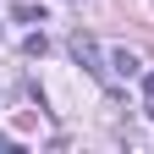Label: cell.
I'll use <instances>...</instances> for the list:
<instances>
[{
    "label": "cell",
    "instance_id": "obj_3",
    "mask_svg": "<svg viewBox=\"0 0 154 154\" xmlns=\"http://www.w3.org/2000/svg\"><path fill=\"white\" fill-rule=\"evenodd\" d=\"M143 94H149V99H154V72H143Z\"/></svg>",
    "mask_w": 154,
    "mask_h": 154
},
{
    "label": "cell",
    "instance_id": "obj_5",
    "mask_svg": "<svg viewBox=\"0 0 154 154\" xmlns=\"http://www.w3.org/2000/svg\"><path fill=\"white\" fill-rule=\"evenodd\" d=\"M143 110H149V121H154V99H149V105H143Z\"/></svg>",
    "mask_w": 154,
    "mask_h": 154
},
{
    "label": "cell",
    "instance_id": "obj_2",
    "mask_svg": "<svg viewBox=\"0 0 154 154\" xmlns=\"http://www.w3.org/2000/svg\"><path fill=\"white\" fill-rule=\"evenodd\" d=\"M110 66L121 72V77H138V66H143V61H138L132 50H110Z\"/></svg>",
    "mask_w": 154,
    "mask_h": 154
},
{
    "label": "cell",
    "instance_id": "obj_1",
    "mask_svg": "<svg viewBox=\"0 0 154 154\" xmlns=\"http://www.w3.org/2000/svg\"><path fill=\"white\" fill-rule=\"evenodd\" d=\"M72 55H77V66H88L94 77H105V55H99V44H94L88 33H72Z\"/></svg>",
    "mask_w": 154,
    "mask_h": 154
},
{
    "label": "cell",
    "instance_id": "obj_4",
    "mask_svg": "<svg viewBox=\"0 0 154 154\" xmlns=\"http://www.w3.org/2000/svg\"><path fill=\"white\" fill-rule=\"evenodd\" d=\"M0 149H17V143H11V138H0Z\"/></svg>",
    "mask_w": 154,
    "mask_h": 154
}]
</instances>
